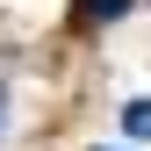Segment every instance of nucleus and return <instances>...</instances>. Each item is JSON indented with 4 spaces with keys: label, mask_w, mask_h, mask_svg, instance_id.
<instances>
[{
    "label": "nucleus",
    "mask_w": 151,
    "mask_h": 151,
    "mask_svg": "<svg viewBox=\"0 0 151 151\" xmlns=\"http://www.w3.org/2000/svg\"><path fill=\"white\" fill-rule=\"evenodd\" d=\"M79 7L93 14V22H122V14H129V7H137V0H79Z\"/></svg>",
    "instance_id": "nucleus-1"
},
{
    "label": "nucleus",
    "mask_w": 151,
    "mask_h": 151,
    "mask_svg": "<svg viewBox=\"0 0 151 151\" xmlns=\"http://www.w3.org/2000/svg\"><path fill=\"white\" fill-rule=\"evenodd\" d=\"M122 129H129V137H151V101H129L122 108Z\"/></svg>",
    "instance_id": "nucleus-2"
}]
</instances>
